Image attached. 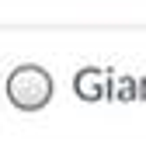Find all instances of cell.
Returning a JSON list of instances; mask_svg holds the SVG:
<instances>
[{"label": "cell", "mask_w": 146, "mask_h": 146, "mask_svg": "<svg viewBox=\"0 0 146 146\" xmlns=\"http://www.w3.org/2000/svg\"><path fill=\"white\" fill-rule=\"evenodd\" d=\"M11 98L21 104V108L42 104L49 98V77H45V73H35V70H21L11 80Z\"/></svg>", "instance_id": "1"}]
</instances>
